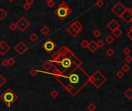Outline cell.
Wrapping results in <instances>:
<instances>
[{
	"label": "cell",
	"instance_id": "f35d334b",
	"mask_svg": "<svg viewBox=\"0 0 132 111\" xmlns=\"http://www.w3.org/2000/svg\"><path fill=\"white\" fill-rule=\"evenodd\" d=\"M47 6H48L49 8H52V7H54L55 5V2H54V0H53V1L47 2Z\"/></svg>",
	"mask_w": 132,
	"mask_h": 111
},
{
	"label": "cell",
	"instance_id": "e0dca14e",
	"mask_svg": "<svg viewBox=\"0 0 132 111\" xmlns=\"http://www.w3.org/2000/svg\"><path fill=\"white\" fill-rule=\"evenodd\" d=\"M66 31H67V33H68V34H69L70 35L72 36V37H76V36L78 34V33L75 31V30L72 28V27H71V26H69L68 28H67V30H66Z\"/></svg>",
	"mask_w": 132,
	"mask_h": 111
},
{
	"label": "cell",
	"instance_id": "f6af8a7d",
	"mask_svg": "<svg viewBox=\"0 0 132 111\" xmlns=\"http://www.w3.org/2000/svg\"><path fill=\"white\" fill-rule=\"evenodd\" d=\"M45 1L47 2H50V1H53V0H45Z\"/></svg>",
	"mask_w": 132,
	"mask_h": 111
},
{
	"label": "cell",
	"instance_id": "ffe728a7",
	"mask_svg": "<svg viewBox=\"0 0 132 111\" xmlns=\"http://www.w3.org/2000/svg\"><path fill=\"white\" fill-rule=\"evenodd\" d=\"M8 16L7 12L4 9H0V19L3 20V19Z\"/></svg>",
	"mask_w": 132,
	"mask_h": 111
},
{
	"label": "cell",
	"instance_id": "83f0119b",
	"mask_svg": "<svg viewBox=\"0 0 132 111\" xmlns=\"http://www.w3.org/2000/svg\"><path fill=\"white\" fill-rule=\"evenodd\" d=\"M5 83H6V79H5L2 75H0V88L3 86Z\"/></svg>",
	"mask_w": 132,
	"mask_h": 111
},
{
	"label": "cell",
	"instance_id": "7a4b0ae2",
	"mask_svg": "<svg viewBox=\"0 0 132 111\" xmlns=\"http://www.w3.org/2000/svg\"><path fill=\"white\" fill-rule=\"evenodd\" d=\"M0 99L8 107H10L13 102H15L17 99V96L15 92L11 89H7L4 93H2L0 96Z\"/></svg>",
	"mask_w": 132,
	"mask_h": 111
},
{
	"label": "cell",
	"instance_id": "4316f807",
	"mask_svg": "<svg viewBox=\"0 0 132 111\" xmlns=\"http://www.w3.org/2000/svg\"><path fill=\"white\" fill-rule=\"evenodd\" d=\"M30 40L33 41V42H35V41L38 40V36L36 34H34V33H33V34L30 36Z\"/></svg>",
	"mask_w": 132,
	"mask_h": 111
},
{
	"label": "cell",
	"instance_id": "74e56055",
	"mask_svg": "<svg viewBox=\"0 0 132 111\" xmlns=\"http://www.w3.org/2000/svg\"><path fill=\"white\" fill-rule=\"evenodd\" d=\"M16 28H17V26H16V23H13L9 25V29L12 30V31H14Z\"/></svg>",
	"mask_w": 132,
	"mask_h": 111
},
{
	"label": "cell",
	"instance_id": "d6a6232c",
	"mask_svg": "<svg viewBox=\"0 0 132 111\" xmlns=\"http://www.w3.org/2000/svg\"><path fill=\"white\" fill-rule=\"evenodd\" d=\"M15 59L13 58H10L8 59V64H9V66H13L14 65H15Z\"/></svg>",
	"mask_w": 132,
	"mask_h": 111
},
{
	"label": "cell",
	"instance_id": "7bdbcfd3",
	"mask_svg": "<svg viewBox=\"0 0 132 111\" xmlns=\"http://www.w3.org/2000/svg\"><path fill=\"white\" fill-rule=\"evenodd\" d=\"M26 2L32 5L33 4V2H34V0H26Z\"/></svg>",
	"mask_w": 132,
	"mask_h": 111
},
{
	"label": "cell",
	"instance_id": "e575fe53",
	"mask_svg": "<svg viewBox=\"0 0 132 111\" xmlns=\"http://www.w3.org/2000/svg\"><path fill=\"white\" fill-rule=\"evenodd\" d=\"M123 75H124V72H123L122 70H120L117 72V78H119V79H122Z\"/></svg>",
	"mask_w": 132,
	"mask_h": 111
},
{
	"label": "cell",
	"instance_id": "4fadbf2b",
	"mask_svg": "<svg viewBox=\"0 0 132 111\" xmlns=\"http://www.w3.org/2000/svg\"><path fill=\"white\" fill-rule=\"evenodd\" d=\"M107 27H108V29L111 30V31H113V30H116L117 28H119L120 24L118 22L116 21L115 19H112L111 21H109V23H108Z\"/></svg>",
	"mask_w": 132,
	"mask_h": 111
},
{
	"label": "cell",
	"instance_id": "8992f818",
	"mask_svg": "<svg viewBox=\"0 0 132 111\" xmlns=\"http://www.w3.org/2000/svg\"><path fill=\"white\" fill-rule=\"evenodd\" d=\"M61 61H57V62H57L58 64H59L61 67L64 68L63 72H62V74H63L64 72L67 71L68 69L72 68L73 63H72V58H65V57H61ZM61 58H60V59H61Z\"/></svg>",
	"mask_w": 132,
	"mask_h": 111
},
{
	"label": "cell",
	"instance_id": "ac0fdd59",
	"mask_svg": "<svg viewBox=\"0 0 132 111\" xmlns=\"http://www.w3.org/2000/svg\"><path fill=\"white\" fill-rule=\"evenodd\" d=\"M112 34H113V37H116V38H118L120 37V35L122 34V30L119 28H117L116 30H113V31H111Z\"/></svg>",
	"mask_w": 132,
	"mask_h": 111
},
{
	"label": "cell",
	"instance_id": "1f68e13d",
	"mask_svg": "<svg viewBox=\"0 0 132 111\" xmlns=\"http://www.w3.org/2000/svg\"><path fill=\"white\" fill-rule=\"evenodd\" d=\"M93 36L95 37H96V38H98V37H100V36H101V32L99 30H95L94 31H93Z\"/></svg>",
	"mask_w": 132,
	"mask_h": 111
},
{
	"label": "cell",
	"instance_id": "7402d4cb",
	"mask_svg": "<svg viewBox=\"0 0 132 111\" xmlns=\"http://www.w3.org/2000/svg\"><path fill=\"white\" fill-rule=\"evenodd\" d=\"M89 44V41L87 40H86V39H84V40H82V42L80 43V45H81V47H82V48L86 49V48H88Z\"/></svg>",
	"mask_w": 132,
	"mask_h": 111
},
{
	"label": "cell",
	"instance_id": "8d00e7d4",
	"mask_svg": "<svg viewBox=\"0 0 132 111\" xmlns=\"http://www.w3.org/2000/svg\"><path fill=\"white\" fill-rule=\"evenodd\" d=\"M123 54H124L125 55H128L129 54L131 53V50H130V48H128V47H126V48H123Z\"/></svg>",
	"mask_w": 132,
	"mask_h": 111
},
{
	"label": "cell",
	"instance_id": "44dd1931",
	"mask_svg": "<svg viewBox=\"0 0 132 111\" xmlns=\"http://www.w3.org/2000/svg\"><path fill=\"white\" fill-rule=\"evenodd\" d=\"M124 96L128 99H132V89L129 88L124 93Z\"/></svg>",
	"mask_w": 132,
	"mask_h": 111
},
{
	"label": "cell",
	"instance_id": "ee69618b",
	"mask_svg": "<svg viewBox=\"0 0 132 111\" xmlns=\"http://www.w3.org/2000/svg\"><path fill=\"white\" fill-rule=\"evenodd\" d=\"M8 1H9V2H13L14 1V0H8Z\"/></svg>",
	"mask_w": 132,
	"mask_h": 111
},
{
	"label": "cell",
	"instance_id": "4dcf8cb0",
	"mask_svg": "<svg viewBox=\"0 0 132 111\" xmlns=\"http://www.w3.org/2000/svg\"><path fill=\"white\" fill-rule=\"evenodd\" d=\"M103 5H104V2H103V0H97L96 2V5L99 8H101L102 6H103Z\"/></svg>",
	"mask_w": 132,
	"mask_h": 111
},
{
	"label": "cell",
	"instance_id": "b9f144b4",
	"mask_svg": "<svg viewBox=\"0 0 132 111\" xmlns=\"http://www.w3.org/2000/svg\"><path fill=\"white\" fill-rule=\"evenodd\" d=\"M30 8H31V5L27 3V2H25V4L23 5V9L25 10H29Z\"/></svg>",
	"mask_w": 132,
	"mask_h": 111
},
{
	"label": "cell",
	"instance_id": "9a60e30c",
	"mask_svg": "<svg viewBox=\"0 0 132 111\" xmlns=\"http://www.w3.org/2000/svg\"><path fill=\"white\" fill-rule=\"evenodd\" d=\"M52 67H53V64L51 62H49V61H47V62H44V64L42 65V68H43L44 70H45V71L50 70V68Z\"/></svg>",
	"mask_w": 132,
	"mask_h": 111
},
{
	"label": "cell",
	"instance_id": "3957f363",
	"mask_svg": "<svg viewBox=\"0 0 132 111\" xmlns=\"http://www.w3.org/2000/svg\"><path fill=\"white\" fill-rule=\"evenodd\" d=\"M106 81V78L100 72V71H96L93 75L89 76V82L92 83L96 89L100 88Z\"/></svg>",
	"mask_w": 132,
	"mask_h": 111
},
{
	"label": "cell",
	"instance_id": "7c38bea8",
	"mask_svg": "<svg viewBox=\"0 0 132 111\" xmlns=\"http://www.w3.org/2000/svg\"><path fill=\"white\" fill-rule=\"evenodd\" d=\"M73 29H74L75 31H76L78 34H79V33L82 31V30L83 28V27H82V25L78 21H75V22H73V23H71V25H70Z\"/></svg>",
	"mask_w": 132,
	"mask_h": 111
},
{
	"label": "cell",
	"instance_id": "f1b7e54d",
	"mask_svg": "<svg viewBox=\"0 0 132 111\" xmlns=\"http://www.w3.org/2000/svg\"><path fill=\"white\" fill-rule=\"evenodd\" d=\"M37 73H38V71L36 70V68H32L31 70L30 71V75L32 77H36V75H37Z\"/></svg>",
	"mask_w": 132,
	"mask_h": 111
},
{
	"label": "cell",
	"instance_id": "8fae6325",
	"mask_svg": "<svg viewBox=\"0 0 132 111\" xmlns=\"http://www.w3.org/2000/svg\"><path fill=\"white\" fill-rule=\"evenodd\" d=\"M10 50V46L5 41L1 40V45H0V54L5 55Z\"/></svg>",
	"mask_w": 132,
	"mask_h": 111
},
{
	"label": "cell",
	"instance_id": "52a82bcc",
	"mask_svg": "<svg viewBox=\"0 0 132 111\" xmlns=\"http://www.w3.org/2000/svg\"><path fill=\"white\" fill-rule=\"evenodd\" d=\"M16 23V26H17V28L20 30L21 32H24L25 30L30 27L29 21H28L25 17H23V16L19 18Z\"/></svg>",
	"mask_w": 132,
	"mask_h": 111
},
{
	"label": "cell",
	"instance_id": "5b68a950",
	"mask_svg": "<svg viewBox=\"0 0 132 111\" xmlns=\"http://www.w3.org/2000/svg\"><path fill=\"white\" fill-rule=\"evenodd\" d=\"M126 9H127V8H126L121 2H117L113 7H112L111 11L114 15H116L117 16V17L120 18L121 17V16L123 15V13L125 12Z\"/></svg>",
	"mask_w": 132,
	"mask_h": 111
},
{
	"label": "cell",
	"instance_id": "c3c4849f",
	"mask_svg": "<svg viewBox=\"0 0 132 111\" xmlns=\"http://www.w3.org/2000/svg\"><path fill=\"white\" fill-rule=\"evenodd\" d=\"M131 81H132V77H131Z\"/></svg>",
	"mask_w": 132,
	"mask_h": 111
},
{
	"label": "cell",
	"instance_id": "d6986e66",
	"mask_svg": "<svg viewBox=\"0 0 132 111\" xmlns=\"http://www.w3.org/2000/svg\"><path fill=\"white\" fill-rule=\"evenodd\" d=\"M41 33L42 34H43L44 36H47V34H49V33H50V29H49V27H47V26H44V27H41Z\"/></svg>",
	"mask_w": 132,
	"mask_h": 111
},
{
	"label": "cell",
	"instance_id": "bcb514c9",
	"mask_svg": "<svg viewBox=\"0 0 132 111\" xmlns=\"http://www.w3.org/2000/svg\"><path fill=\"white\" fill-rule=\"evenodd\" d=\"M130 23H131L132 24V19H131V22H130Z\"/></svg>",
	"mask_w": 132,
	"mask_h": 111
},
{
	"label": "cell",
	"instance_id": "f546056e",
	"mask_svg": "<svg viewBox=\"0 0 132 111\" xmlns=\"http://www.w3.org/2000/svg\"><path fill=\"white\" fill-rule=\"evenodd\" d=\"M106 55H107L108 57H112L114 54V51L112 48H109V49L107 50V51H106Z\"/></svg>",
	"mask_w": 132,
	"mask_h": 111
},
{
	"label": "cell",
	"instance_id": "277c9868",
	"mask_svg": "<svg viewBox=\"0 0 132 111\" xmlns=\"http://www.w3.org/2000/svg\"><path fill=\"white\" fill-rule=\"evenodd\" d=\"M71 13L72 9L64 2H61L58 5V9L55 11V14L57 15L61 19H64L66 17H68Z\"/></svg>",
	"mask_w": 132,
	"mask_h": 111
},
{
	"label": "cell",
	"instance_id": "9c48e42d",
	"mask_svg": "<svg viewBox=\"0 0 132 111\" xmlns=\"http://www.w3.org/2000/svg\"><path fill=\"white\" fill-rule=\"evenodd\" d=\"M42 48L45 51L48 52V53H50L51 51H53L56 48V44H55V42L50 40V39H47V40L43 44V46Z\"/></svg>",
	"mask_w": 132,
	"mask_h": 111
},
{
	"label": "cell",
	"instance_id": "603a6c76",
	"mask_svg": "<svg viewBox=\"0 0 132 111\" xmlns=\"http://www.w3.org/2000/svg\"><path fill=\"white\" fill-rule=\"evenodd\" d=\"M114 41V37H113V36L109 35V36H107V37H106V42L107 44H113Z\"/></svg>",
	"mask_w": 132,
	"mask_h": 111
},
{
	"label": "cell",
	"instance_id": "d590c367",
	"mask_svg": "<svg viewBox=\"0 0 132 111\" xmlns=\"http://www.w3.org/2000/svg\"><path fill=\"white\" fill-rule=\"evenodd\" d=\"M96 44H97L98 48H103V47L104 46V41L102 40H98V42H96Z\"/></svg>",
	"mask_w": 132,
	"mask_h": 111
},
{
	"label": "cell",
	"instance_id": "2e32d148",
	"mask_svg": "<svg viewBox=\"0 0 132 111\" xmlns=\"http://www.w3.org/2000/svg\"><path fill=\"white\" fill-rule=\"evenodd\" d=\"M72 61L73 65H74L75 67H79V66H81V65H82V61H80L76 56H75V55L72 58Z\"/></svg>",
	"mask_w": 132,
	"mask_h": 111
},
{
	"label": "cell",
	"instance_id": "cb8c5ba5",
	"mask_svg": "<svg viewBox=\"0 0 132 111\" xmlns=\"http://www.w3.org/2000/svg\"><path fill=\"white\" fill-rule=\"evenodd\" d=\"M130 66H129L128 64H124L122 67H121V70L123 71V72H127V71H129V70H130Z\"/></svg>",
	"mask_w": 132,
	"mask_h": 111
},
{
	"label": "cell",
	"instance_id": "5bb4252c",
	"mask_svg": "<svg viewBox=\"0 0 132 111\" xmlns=\"http://www.w3.org/2000/svg\"><path fill=\"white\" fill-rule=\"evenodd\" d=\"M88 48L89 50L91 52H95L97 50L98 48V47H97V44L96 41H94V40H92L91 42H89V46H88Z\"/></svg>",
	"mask_w": 132,
	"mask_h": 111
},
{
	"label": "cell",
	"instance_id": "484cf974",
	"mask_svg": "<svg viewBox=\"0 0 132 111\" xmlns=\"http://www.w3.org/2000/svg\"><path fill=\"white\" fill-rule=\"evenodd\" d=\"M50 96L52 97V98L55 99V98H57L58 96H59V93H58L57 90L54 89V90H52L51 92H50Z\"/></svg>",
	"mask_w": 132,
	"mask_h": 111
},
{
	"label": "cell",
	"instance_id": "30bf717a",
	"mask_svg": "<svg viewBox=\"0 0 132 111\" xmlns=\"http://www.w3.org/2000/svg\"><path fill=\"white\" fill-rule=\"evenodd\" d=\"M120 18L127 23H130V22L132 19V8H129V9L127 8L125 12L123 13V15L121 16Z\"/></svg>",
	"mask_w": 132,
	"mask_h": 111
},
{
	"label": "cell",
	"instance_id": "7dc6e473",
	"mask_svg": "<svg viewBox=\"0 0 132 111\" xmlns=\"http://www.w3.org/2000/svg\"><path fill=\"white\" fill-rule=\"evenodd\" d=\"M0 45H1V41H0Z\"/></svg>",
	"mask_w": 132,
	"mask_h": 111
},
{
	"label": "cell",
	"instance_id": "836d02e7",
	"mask_svg": "<svg viewBox=\"0 0 132 111\" xmlns=\"http://www.w3.org/2000/svg\"><path fill=\"white\" fill-rule=\"evenodd\" d=\"M125 62L127 63V64H130V63H131L132 62V57L131 56H130V55H127V56L125 57Z\"/></svg>",
	"mask_w": 132,
	"mask_h": 111
},
{
	"label": "cell",
	"instance_id": "6da1fadb",
	"mask_svg": "<svg viewBox=\"0 0 132 111\" xmlns=\"http://www.w3.org/2000/svg\"><path fill=\"white\" fill-rule=\"evenodd\" d=\"M55 77L72 96H76L89 82V75L81 66L75 67L67 75L64 73Z\"/></svg>",
	"mask_w": 132,
	"mask_h": 111
},
{
	"label": "cell",
	"instance_id": "60d3db41",
	"mask_svg": "<svg viewBox=\"0 0 132 111\" xmlns=\"http://www.w3.org/2000/svg\"><path fill=\"white\" fill-rule=\"evenodd\" d=\"M2 65L3 66V67H7V66H9V64H8V59H4L3 61L2 62Z\"/></svg>",
	"mask_w": 132,
	"mask_h": 111
},
{
	"label": "cell",
	"instance_id": "ab89813d",
	"mask_svg": "<svg viewBox=\"0 0 132 111\" xmlns=\"http://www.w3.org/2000/svg\"><path fill=\"white\" fill-rule=\"evenodd\" d=\"M127 36L132 40V26L130 27V28H129V30H128V32L127 34Z\"/></svg>",
	"mask_w": 132,
	"mask_h": 111
},
{
	"label": "cell",
	"instance_id": "d4e9b609",
	"mask_svg": "<svg viewBox=\"0 0 132 111\" xmlns=\"http://www.w3.org/2000/svg\"><path fill=\"white\" fill-rule=\"evenodd\" d=\"M96 109V106L94 103L89 104L88 107H87V110H88V111H95Z\"/></svg>",
	"mask_w": 132,
	"mask_h": 111
},
{
	"label": "cell",
	"instance_id": "ba28073f",
	"mask_svg": "<svg viewBox=\"0 0 132 111\" xmlns=\"http://www.w3.org/2000/svg\"><path fill=\"white\" fill-rule=\"evenodd\" d=\"M28 46L25 44L23 41H19V42L14 47V50L17 52L19 54H23L25 52L28 51Z\"/></svg>",
	"mask_w": 132,
	"mask_h": 111
}]
</instances>
